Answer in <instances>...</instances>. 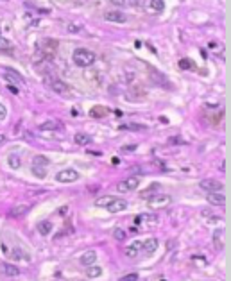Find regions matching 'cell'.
<instances>
[{"label": "cell", "instance_id": "8", "mask_svg": "<svg viewBox=\"0 0 231 281\" xmlns=\"http://www.w3.org/2000/svg\"><path fill=\"white\" fill-rule=\"evenodd\" d=\"M104 18H106L108 22H113V23H125V22L129 20L125 13H122V11H116V9L106 11V13H104Z\"/></svg>", "mask_w": 231, "mask_h": 281}, {"label": "cell", "instance_id": "19", "mask_svg": "<svg viewBox=\"0 0 231 281\" xmlns=\"http://www.w3.org/2000/svg\"><path fill=\"white\" fill-rule=\"evenodd\" d=\"M102 274V269L99 267V265H90V267H86V276L90 278V279H95V278H99Z\"/></svg>", "mask_w": 231, "mask_h": 281}, {"label": "cell", "instance_id": "16", "mask_svg": "<svg viewBox=\"0 0 231 281\" xmlns=\"http://www.w3.org/2000/svg\"><path fill=\"white\" fill-rule=\"evenodd\" d=\"M140 249H142V242L136 240V242H133L129 247H125V256H127V258H136L138 252H140Z\"/></svg>", "mask_w": 231, "mask_h": 281}, {"label": "cell", "instance_id": "33", "mask_svg": "<svg viewBox=\"0 0 231 281\" xmlns=\"http://www.w3.org/2000/svg\"><path fill=\"white\" fill-rule=\"evenodd\" d=\"M179 66H181L183 70H185V68L190 70V68H193V63L190 61V59H181V61H179Z\"/></svg>", "mask_w": 231, "mask_h": 281}, {"label": "cell", "instance_id": "27", "mask_svg": "<svg viewBox=\"0 0 231 281\" xmlns=\"http://www.w3.org/2000/svg\"><path fill=\"white\" fill-rule=\"evenodd\" d=\"M202 217H206L210 222H213V220H215V222H220V220H222L219 215H213V211H210V210H202Z\"/></svg>", "mask_w": 231, "mask_h": 281}, {"label": "cell", "instance_id": "3", "mask_svg": "<svg viewBox=\"0 0 231 281\" xmlns=\"http://www.w3.org/2000/svg\"><path fill=\"white\" fill-rule=\"evenodd\" d=\"M57 41L56 39H50V38H45V39H39L38 41V50L41 52V57L45 59H52V56L56 54L57 50Z\"/></svg>", "mask_w": 231, "mask_h": 281}, {"label": "cell", "instance_id": "25", "mask_svg": "<svg viewBox=\"0 0 231 281\" xmlns=\"http://www.w3.org/2000/svg\"><path fill=\"white\" fill-rule=\"evenodd\" d=\"M7 161H9V167H11V168H14V170L22 167V161H20V158H18V154H11Z\"/></svg>", "mask_w": 231, "mask_h": 281}, {"label": "cell", "instance_id": "36", "mask_svg": "<svg viewBox=\"0 0 231 281\" xmlns=\"http://www.w3.org/2000/svg\"><path fill=\"white\" fill-rule=\"evenodd\" d=\"M136 279H138V274H134V272H133V274H127V276L122 278V281H136Z\"/></svg>", "mask_w": 231, "mask_h": 281}, {"label": "cell", "instance_id": "24", "mask_svg": "<svg viewBox=\"0 0 231 281\" xmlns=\"http://www.w3.org/2000/svg\"><path fill=\"white\" fill-rule=\"evenodd\" d=\"M4 75L7 77V81H13V82H22V75L16 73L13 70H4Z\"/></svg>", "mask_w": 231, "mask_h": 281}, {"label": "cell", "instance_id": "39", "mask_svg": "<svg viewBox=\"0 0 231 281\" xmlns=\"http://www.w3.org/2000/svg\"><path fill=\"white\" fill-rule=\"evenodd\" d=\"M7 90H9L11 93H14V95H18V88H16V86H13V84H7Z\"/></svg>", "mask_w": 231, "mask_h": 281}, {"label": "cell", "instance_id": "5", "mask_svg": "<svg viewBox=\"0 0 231 281\" xmlns=\"http://www.w3.org/2000/svg\"><path fill=\"white\" fill-rule=\"evenodd\" d=\"M138 186H140V177L133 176V177H127V179L120 181V183L116 184V190H118V192H133V190H136Z\"/></svg>", "mask_w": 231, "mask_h": 281}, {"label": "cell", "instance_id": "2", "mask_svg": "<svg viewBox=\"0 0 231 281\" xmlns=\"http://www.w3.org/2000/svg\"><path fill=\"white\" fill-rule=\"evenodd\" d=\"M45 84L52 90V91H56L57 95H61V97H68L70 95V88H68V84H65L61 79H57V77H52V75H45Z\"/></svg>", "mask_w": 231, "mask_h": 281}, {"label": "cell", "instance_id": "17", "mask_svg": "<svg viewBox=\"0 0 231 281\" xmlns=\"http://www.w3.org/2000/svg\"><path fill=\"white\" fill-rule=\"evenodd\" d=\"M156 249H158V240L156 238H147L145 242H142V249L140 251H145L147 254H151Z\"/></svg>", "mask_w": 231, "mask_h": 281}, {"label": "cell", "instance_id": "26", "mask_svg": "<svg viewBox=\"0 0 231 281\" xmlns=\"http://www.w3.org/2000/svg\"><path fill=\"white\" fill-rule=\"evenodd\" d=\"M11 48H13V41H9L7 38L0 36V50H2V52H9Z\"/></svg>", "mask_w": 231, "mask_h": 281}, {"label": "cell", "instance_id": "38", "mask_svg": "<svg viewBox=\"0 0 231 281\" xmlns=\"http://www.w3.org/2000/svg\"><path fill=\"white\" fill-rule=\"evenodd\" d=\"M5 116H7V109L0 104V122H2V120H5Z\"/></svg>", "mask_w": 231, "mask_h": 281}, {"label": "cell", "instance_id": "41", "mask_svg": "<svg viewBox=\"0 0 231 281\" xmlns=\"http://www.w3.org/2000/svg\"><path fill=\"white\" fill-rule=\"evenodd\" d=\"M4 141H5V136H4V134H0V143H4Z\"/></svg>", "mask_w": 231, "mask_h": 281}, {"label": "cell", "instance_id": "28", "mask_svg": "<svg viewBox=\"0 0 231 281\" xmlns=\"http://www.w3.org/2000/svg\"><path fill=\"white\" fill-rule=\"evenodd\" d=\"M27 210H29V206L22 204V206H16V208H13V210H11V215H13V217H20V215H23V213H25Z\"/></svg>", "mask_w": 231, "mask_h": 281}, {"label": "cell", "instance_id": "23", "mask_svg": "<svg viewBox=\"0 0 231 281\" xmlns=\"http://www.w3.org/2000/svg\"><path fill=\"white\" fill-rule=\"evenodd\" d=\"M74 140H75V143L77 145H90L91 143V138L88 136V134H84V133H77L75 136H74Z\"/></svg>", "mask_w": 231, "mask_h": 281}, {"label": "cell", "instance_id": "13", "mask_svg": "<svg viewBox=\"0 0 231 281\" xmlns=\"http://www.w3.org/2000/svg\"><path fill=\"white\" fill-rule=\"evenodd\" d=\"M159 218L156 213H142V215H136L134 217V224H142V222H149V224H156Z\"/></svg>", "mask_w": 231, "mask_h": 281}, {"label": "cell", "instance_id": "11", "mask_svg": "<svg viewBox=\"0 0 231 281\" xmlns=\"http://www.w3.org/2000/svg\"><path fill=\"white\" fill-rule=\"evenodd\" d=\"M39 131L47 133V131H63V124L57 120H47L39 125Z\"/></svg>", "mask_w": 231, "mask_h": 281}, {"label": "cell", "instance_id": "14", "mask_svg": "<svg viewBox=\"0 0 231 281\" xmlns=\"http://www.w3.org/2000/svg\"><path fill=\"white\" fill-rule=\"evenodd\" d=\"M127 208V201H124V199H120V197H116L115 201L106 208V210H109L111 213H118V211H124Z\"/></svg>", "mask_w": 231, "mask_h": 281}, {"label": "cell", "instance_id": "32", "mask_svg": "<svg viewBox=\"0 0 231 281\" xmlns=\"http://www.w3.org/2000/svg\"><path fill=\"white\" fill-rule=\"evenodd\" d=\"M113 236H115V240L122 242V240H124V238H125L127 235H125V231H124V229H118V227H116L115 231H113Z\"/></svg>", "mask_w": 231, "mask_h": 281}, {"label": "cell", "instance_id": "15", "mask_svg": "<svg viewBox=\"0 0 231 281\" xmlns=\"http://www.w3.org/2000/svg\"><path fill=\"white\" fill-rule=\"evenodd\" d=\"M9 256H11L14 261H18V260L31 261V254H29L27 251H23V249H13V252H9Z\"/></svg>", "mask_w": 231, "mask_h": 281}, {"label": "cell", "instance_id": "40", "mask_svg": "<svg viewBox=\"0 0 231 281\" xmlns=\"http://www.w3.org/2000/svg\"><path fill=\"white\" fill-rule=\"evenodd\" d=\"M168 141H172V143H181V138H172V140H168Z\"/></svg>", "mask_w": 231, "mask_h": 281}, {"label": "cell", "instance_id": "34", "mask_svg": "<svg viewBox=\"0 0 231 281\" xmlns=\"http://www.w3.org/2000/svg\"><path fill=\"white\" fill-rule=\"evenodd\" d=\"M210 48H217V50H215L217 54H220V52L224 50V47H222V45H219L217 41H210Z\"/></svg>", "mask_w": 231, "mask_h": 281}, {"label": "cell", "instance_id": "35", "mask_svg": "<svg viewBox=\"0 0 231 281\" xmlns=\"http://www.w3.org/2000/svg\"><path fill=\"white\" fill-rule=\"evenodd\" d=\"M120 129H133V131H140V129H143V125H127V124H122V125H120Z\"/></svg>", "mask_w": 231, "mask_h": 281}, {"label": "cell", "instance_id": "29", "mask_svg": "<svg viewBox=\"0 0 231 281\" xmlns=\"http://www.w3.org/2000/svg\"><path fill=\"white\" fill-rule=\"evenodd\" d=\"M106 113H108V109H104V107H102V106H99V107H93V109H91V113H90V115H91V116H95V118H97V116H104V115H106Z\"/></svg>", "mask_w": 231, "mask_h": 281}, {"label": "cell", "instance_id": "6", "mask_svg": "<svg viewBox=\"0 0 231 281\" xmlns=\"http://www.w3.org/2000/svg\"><path fill=\"white\" fill-rule=\"evenodd\" d=\"M77 179H79V174L74 168H65V170L56 174V181L57 183H75Z\"/></svg>", "mask_w": 231, "mask_h": 281}, {"label": "cell", "instance_id": "9", "mask_svg": "<svg viewBox=\"0 0 231 281\" xmlns=\"http://www.w3.org/2000/svg\"><path fill=\"white\" fill-rule=\"evenodd\" d=\"M163 9H165V2H161V0H151V2L145 4V11L149 14H158Z\"/></svg>", "mask_w": 231, "mask_h": 281}, {"label": "cell", "instance_id": "30", "mask_svg": "<svg viewBox=\"0 0 231 281\" xmlns=\"http://www.w3.org/2000/svg\"><path fill=\"white\" fill-rule=\"evenodd\" d=\"M81 29H82V25H81V23H75V22H70V23L66 25V31H68V32H79Z\"/></svg>", "mask_w": 231, "mask_h": 281}, {"label": "cell", "instance_id": "37", "mask_svg": "<svg viewBox=\"0 0 231 281\" xmlns=\"http://www.w3.org/2000/svg\"><path fill=\"white\" fill-rule=\"evenodd\" d=\"M134 149H136L134 143H133V145H124V147H122V152H133Z\"/></svg>", "mask_w": 231, "mask_h": 281}, {"label": "cell", "instance_id": "4", "mask_svg": "<svg viewBox=\"0 0 231 281\" xmlns=\"http://www.w3.org/2000/svg\"><path fill=\"white\" fill-rule=\"evenodd\" d=\"M147 201H149V206L151 208H165V206H168L172 202V197L168 193H156V195H152Z\"/></svg>", "mask_w": 231, "mask_h": 281}, {"label": "cell", "instance_id": "21", "mask_svg": "<svg viewBox=\"0 0 231 281\" xmlns=\"http://www.w3.org/2000/svg\"><path fill=\"white\" fill-rule=\"evenodd\" d=\"M38 231L41 233V236H47V235H50V231H52V222H48V220H43V222H39V224H38Z\"/></svg>", "mask_w": 231, "mask_h": 281}, {"label": "cell", "instance_id": "10", "mask_svg": "<svg viewBox=\"0 0 231 281\" xmlns=\"http://www.w3.org/2000/svg\"><path fill=\"white\" fill-rule=\"evenodd\" d=\"M206 201L213 206H224L226 204V195L220 193V192H215V193H208L206 195Z\"/></svg>", "mask_w": 231, "mask_h": 281}, {"label": "cell", "instance_id": "12", "mask_svg": "<svg viewBox=\"0 0 231 281\" xmlns=\"http://www.w3.org/2000/svg\"><path fill=\"white\" fill-rule=\"evenodd\" d=\"M95 261H97V252H95L93 249H88V251H84V254L81 256V263H82V265H86V267H90V265H95Z\"/></svg>", "mask_w": 231, "mask_h": 281}, {"label": "cell", "instance_id": "7", "mask_svg": "<svg viewBox=\"0 0 231 281\" xmlns=\"http://www.w3.org/2000/svg\"><path fill=\"white\" fill-rule=\"evenodd\" d=\"M199 186H201L202 190H206L208 193H215V192H220V190H222V183L217 181V179H210V177L202 179V181L199 183Z\"/></svg>", "mask_w": 231, "mask_h": 281}, {"label": "cell", "instance_id": "22", "mask_svg": "<svg viewBox=\"0 0 231 281\" xmlns=\"http://www.w3.org/2000/svg\"><path fill=\"white\" fill-rule=\"evenodd\" d=\"M32 167H39V168H47L48 165H50V161H48V158H45V156H34V159H32Z\"/></svg>", "mask_w": 231, "mask_h": 281}, {"label": "cell", "instance_id": "1", "mask_svg": "<svg viewBox=\"0 0 231 281\" xmlns=\"http://www.w3.org/2000/svg\"><path fill=\"white\" fill-rule=\"evenodd\" d=\"M72 59H74V63H75L77 66L84 68V66H91V65L95 63L97 56H95L91 50H88V48H77V50H74Z\"/></svg>", "mask_w": 231, "mask_h": 281}, {"label": "cell", "instance_id": "20", "mask_svg": "<svg viewBox=\"0 0 231 281\" xmlns=\"http://www.w3.org/2000/svg\"><path fill=\"white\" fill-rule=\"evenodd\" d=\"M2 270H4L5 276H18L20 274V269L16 265H11V263H4L2 265Z\"/></svg>", "mask_w": 231, "mask_h": 281}, {"label": "cell", "instance_id": "31", "mask_svg": "<svg viewBox=\"0 0 231 281\" xmlns=\"http://www.w3.org/2000/svg\"><path fill=\"white\" fill-rule=\"evenodd\" d=\"M32 172H34V176H36V177H39V179L47 177V168H39V167H32Z\"/></svg>", "mask_w": 231, "mask_h": 281}, {"label": "cell", "instance_id": "18", "mask_svg": "<svg viewBox=\"0 0 231 281\" xmlns=\"http://www.w3.org/2000/svg\"><path fill=\"white\" fill-rule=\"evenodd\" d=\"M115 199L116 197H113V195H102V197H97V199H95V206H97V208H108Z\"/></svg>", "mask_w": 231, "mask_h": 281}]
</instances>
